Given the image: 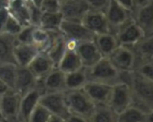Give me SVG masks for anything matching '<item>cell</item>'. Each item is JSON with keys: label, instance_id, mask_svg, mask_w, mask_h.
<instances>
[{"label": "cell", "instance_id": "1", "mask_svg": "<svg viewBox=\"0 0 153 122\" xmlns=\"http://www.w3.org/2000/svg\"><path fill=\"white\" fill-rule=\"evenodd\" d=\"M131 89L133 94L132 105L141 109L145 112H153L152 80L144 78L135 72H133Z\"/></svg>", "mask_w": 153, "mask_h": 122}, {"label": "cell", "instance_id": "2", "mask_svg": "<svg viewBox=\"0 0 153 122\" xmlns=\"http://www.w3.org/2000/svg\"><path fill=\"white\" fill-rule=\"evenodd\" d=\"M88 81L114 85L119 82V72L108 58H101L95 65L86 68Z\"/></svg>", "mask_w": 153, "mask_h": 122}, {"label": "cell", "instance_id": "3", "mask_svg": "<svg viewBox=\"0 0 153 122\" xmlns=\"http://www.w3.org/2000/svg\"><path fill=\"white\" fill-rule=\"evenodd\" d=\"M65 100L70 113L88 120L96 107L83 89L65 91Z\"/></svg>", "mask_w": 153, "mask_h": 122}, {"label": "cell", "instance_id": "4", "mask_svg": "<svg viewBox=\"0 0 153 122\" xmlns=\"http://www.w3.org/2000/svg\"><path fill=\"white\" fill-rule=\"evenodd\" d=\"M132 103L133 94L129 85L125 83H117L112 85L108 105L114 112L118 114L130 107Z\"/></svg>", "mask_w": 153, "mask_h": 122}, {"label": "cell", "instance_id": "5", "mask_svg": "<svg viewBox=\"0 0 153 122\" xmlns=\"http://www.w3.org/2000/svg\"><path fill=\"white\" fill-rule=\"evenodd\" d=\"M39 104L46 108L51 115L66 119L70 114L65 100V91L42 94L39 98Z\"/></svg>", "mask_w": 153, "mask_h": 122}, {"label": "cell", "instance_id": "6", "mask_svg": "<svg viewBox=\"0 0 153 122\" xmlns=\"http://www.w3.org/2000/svg\"><path fill=\"white\" fill-rule=\"evenodd\" d=\"M110 32L115 34L126 22L133 18V13L121 6L115 0H111L104 10Z\"/></svg>", "mask_w": 153, "mask_h": 122}, {"label": "cell", "instance_id": "7", "mask_svg": "<svg viewBox=\"0 0 153 122\" xmlns=\"http://www.w3.org/2000/svg\"><path fill=\"white\" fill-rule=\"evenodd\" d=\"M108 58L118 72L134 71L136 63V57L133 49L123 45H119Z\"/></svg>", "mask_w": 153, "mask_h": 122}, {"label": "cell", "instance_id": "8", "mask_svg": "<svg viewBox=\"0 0 153 122\" xmlns=\"http://www.w3.org/2000/svg\"><path fill=\"white\" fill-rule=\"evenodd\" d=\"M59 31L65 37L66 40L77 43L85 40H91L95 38V35L90 31L81 21L64 19L60 25Z\"/></svg>", "mask_w": 153, "mask_h": 122}, {"label": "cell", "instance_id": "9", "mask_svg": "<svg viewBox=\"0 0 153 122\" xmlns=\"http://www.w3.org/2000/svg\"><path fill=\"white\" fill-rule=\"evenodd\" d=\"M21 94L13 89L0 97V109L6 122H17Z\"/></svg>", "mask_w": 153, "mask_h": 122}, {"label": "cell", "instance_id": "10", "mask_svg": "<svg viewBox=\"0 0 153 122\" xmlns=\"http://www.w3.org/2000/svg\"><path fill=\"white\" fill-rule=\"evenodd\" d=\"M119 45L133 47L137 42H139L143 37L144 33L140 29V27L135 23L132 18L127 22H126L116 33H115Z\"/></svg>", "mask_w": 153, "mask_h": 122}, {"label": "cell", "instance_id": "11", "mask_svg": "<svg viewBox=\"0 0 153 122\" xmlns=\"http://www.w3.org/2000/svg\"><path fill=\"white\" fill-rule=\"evenodd\" d=\"M81 22L95 36L98 34L110 32L109 26L103 11L89 9L83 15Z\"/></svg>", "mask_w": 153, "mask_h": 122}, {"label": "cell", "instance_id": "12", "mask_svg": "<svg viewBox=\"0 0 153 122\" xmlns=\"http://www.w3.org/2000/svg\"><path fill=\"white\" fill-rule=\"evenodd\" d=\"M37 88L42 93L65 91V73L59 68H53L45 77L38 79Z\"/></svg>", "mask_w": 153, "mask_h": 122}, {"label": "cell", "instance_id": "13", "mask_svg": "<svg viewBox=\"0 0 153 122\" xmlns=\"http://www.w3.org/2000/svg\"><path fill=\"white\" fill-rule=\"evenodd\" d=\"M82 89L96 106L108 105L112 85L88 81Z\"/></svg>", "mask_w": 153, "mask_h": 122}, {"label": "cell", "instance_id": "14", "mask_svg": "<svg viewBox=\"0 0 153 122\" xmlns=\"http://www.w3.org/2000/svg\"><path fill=\"white\" fill-rule=\"evenodd\" d=\"M76 51L84 68H90L102 58L94 40L79 42L76 46Z\"/></svg>", "mask_w": 153, "mask_h": 122}, {"label": "cell", "instance_id": "15", "mask_svg": "<svg viewBox=\"0 0 153 122\" xmlns=\"http://www.w3.org/2000/svg\"><path fill=\"white\" fill-rule=\"evenodd\" d=\"M89 9L90 7L85 0H63L61 2L60 13L65 20L82 21Z\"/></svg>", "mask_w": 153, "mask_h": 122}, {"label": "cell", "instance_id": "16", "mask_svg": "<svg viewBox=\"0 0 153 122\" xmlns=\"http://www.w3.org/2000/svg\"><path fill=\"white\" fill-rule=\"evenodd\" d=\"M41 94L42 93L38 88H34L21 96L17 122L28 121L30 115L39 104Z\"/></svg>", "mask_w": 153, "mask_h": 122}, {"label": "cell", "instance_id": "17", "mask_svg": "<svg viewBox=\"0 0 153 122\" xmlns=\"http://www.w3.org/2000/svg\"><path fill=\"white\" fill-rule=\"evenodd\" d=\"M133 19L144 33V36L153 35V2L135 9Z\"/></svg>", "mask_w": 153, "mask_h": 122}, {"label": "cell", "instance_id": "18", "mask_svg": "<svg viewBox=\"0 0 153 122\" xmlns=\"http://www.w3.org/2000/svg\"><path fill=\"white\" fill-rule=\"evenodd\" d=\"M38 79L28 68V67H18L16 77L14 82L13 90L16 91L21 95L26 94L27 92L37 88Z\"/></svg>", "mask_w": 153, "mask_h": 122}, {"label": "cell", "instance_id": "19", "mask_svg": "<svg viewBox=\"0 0 153 122\" xmlns=\"http://www.w3.org/2000/svg\"><path fill=\"white\" fill-rule=\"evenodd\" d=\"M40 50L32 43L14 42L13 58L18 67H28Z\"/></svg>", "mask_w": 153, "mask_h": 122}, {"label": "cell", "instance_id": "20", "mask_svg": "<svg viewBox=\"0 0 153 122\" xmlns=\"http://www.w3.org/2000/svg\"><path fill=\"white\" fill-rule=\"evenodd\" d=\"M55 67L54 63L45 51H39L28 66V68L37 79L45 77Z\"/></svg>", "mask_w": 153, "mask_h": 122}, {"label": "cell", "instance_id": "21", "mask_svg": "<svg viewBox=\"0 0 153 122\" xmlns=\"http://www.w3.org/2000/svg\"><path fill=\"white\" fill-rule=\"evenodd\" d=\"M94 42L102 58H108L119 46L116 35L111 32L96 35Z\"/></svg>", "mask_w": 153, "mask_h": 122}, {"label": "cell", "instance_id": "22", "mask_svg": "<svg viewBox=\"0 0 153 122\" xmlns=\"http://www.w3.org/2000/svg\"><path fill=\"white\" fill-rule=\"evenodd\" d=\"M67 49V40L65 37L59 31L58 34L54 38L48 48L46 49V53L48 55L55 67H56L64 54Z\"/></svg>", "mask_w": 153, "mask_h": 122}, {"label": "cell", "instance_id": "23", "mask_svg": "<svg viewBox=\"0 0 153 122\" xmlns=\"http://www.w3.org/2000/svg\"><path fill=\"white\" fill-rule=\"evenodd\" d=\"M56 67L59 68L65 74L82 68L83 67L77 54L76 48H71L67 46V49Z\"/></svg>", "mask_w": 153, "mask_h": 122}, {"label": "cell", "instance_id": "24", "mask_svg": "<svg viewBox=\"0 0 153 122\" xmlns=\"http://www.w3.org/2000/svg\"><path fill=\"white\" fill-rule=\"evenodd\" d=\"M152 113H148L131 105L117 114V122H152Z\"/></svg>", "mask_w": 153, "mask_h": 122}, {"label": "cell", "instance_id": "25", "mask_svg": "<svg viewBox=\"0 0 153 122\" xmlns=\"http://www.w3.org/2000/svg\"><path fill=\"white\" fill-rule=\"evenodd\" d=\"M7 7L9 13L23 26L30 24L29 6L25 0H13L7 4Z\"/></svg>", "mask_w": 153, "mask_h": 122}, {"label": "cell", "instance_id": "26", "mask_svg": "<svg viewBox=\"0 0 153 122\" xmlns=\"http://www.w3.org/2000/svg\"><path fill=\"white\" fill-rule=\"evenodd\" d=\"M88 82L86 68L82 67L76 71L65 74V91H73L82 89Z\"/></svg>", "mask_w": 153, "mask_h": 122}, {"label": "cell", "instance_id": "27", "mask_svg": "<svg viewBox=\"0 0 153 122\" xmlns=\"http://www.w3.org/2000/svg\"><path fill=\"white\" fill-rule=\"evenodd\" d=\"M131 48L135 54L136 60L153 61V35L144 36Z\"/></svg>", "mask_w": 153, "mask_h": 122}, {"label": "cell", "instance_id": "28", "mask_svg": "<svg viewBox=\"0 0 153 122\" xmlns=\"http://www.w3.org/2000/svg\"><path fill=\"white\" fill-rule=\"evenodd\" d=\"M14 37L0 33V65L5 63H14L13 58V46H14Z\"/></svg>", "mask_w": 153, "mask_h": 122}, {"label": "cell", "instance_id": "29", "mask_svg": "<svg viewBox=\"0 0 153 122\" xmlns=\"http://www.w3.org/2000/svg\"><path fill=\"white\" fill-rule=\"evenodd\" d=\"M64 18L61 13H42L39 26L47 31H59Z\"/></svg>", "mask_w": 153, "mask_h": 122}, {"label": "cell", "instance_id": "30", "mask_svg": "<svg viewBox=\"0 0 153 122\" xmlns=\"http://www.w3.org/2000/svg\"><path fill=\"white\" fill-rule=\"evenodd\" d=\"M90 122H117V113L108 105H97L89 119Z\"/></svg>", "mask_w": 153, "mask_h": 122}, {"label": "cell", "instance_id": "31", "mask_svg": "<svg viewBox=\"0 0 153 122\" xmlns=\"http://www.w3.org/2000/svg\"><path fill=\"white\" fill-rule=\"evenodd\" d=\"M17 72V65L14 63H5L0 65V80L13 89Z\"/></svg>", "mask_w": 153, "mask_h": 122}, {"label": "cell", "instance_id": "32", "mask_svg": "<svg viewBox=\"0 0 153 122\" xmlns=\"http://www.w3.org/2000/svg\"><path fill=\"white\" fill-rule=\"evenodd\" d=\"M134 72L144 78L153 81V61L136 60Z\"/></svg>", "mask_w": 153, "mask_h": 122}, {"label": "cell", "instance_id": "33", "mask_svg": "<svg viewBox=\"0 0 153 122\" xmlns=\"http://www.w3.org/2000/svg\"><path fill=\"white\" fill-rule=\"evenodd\" d=\"M50 116V112L39 103V104L30 115L27 122H48Z\"/></svg>", "mask_w": 153, "mask_h": 122}, {"label": "cell", "instance_id": "34", "mask_svg": "<svg viewBox=\"0 0 153 122\" xmlns=\"http://www.w3.org/2000/svg\"><path fill=\"white\" fill-rule=\"evenodd\" d=\"M22 27H23V25L9 13L8 18H7L4 27L3 33L15 37L17 35V33L22 30Z\"/></svg>", "mask_w": 153, "mask_h": 122}, {"label": "cell", "instance_id": "35", "mask_svg": "<svg viewBox=\"0 0 153 122\" xmlns=\"http://www.w3.org/2000/svg\"><path fill=\"white\" fill-rule=\"evenodd\" d=\"M34 25H25L14 37L15 42L18 43H32V31Z\"/></svg>", "mask_w": 153, "mask_h": 122}, {"label": "cell", "instance_id": "36", "mask_svg": "<svg viewBox=\"0 0 153 122\" xmlns=\"http://www.w3.org/2000/svg\"><path fill=\"white\" fill-rule=\"evenodd\" d=\"M61 1L59 0H43L39 5L42 13H59Z\"/></svg>", "mask_w": 153, "mask_h": 122}, {"label": "cell", "instance_id": "37", "mask_svg": "<svg viewBox=\"0 0 153 122\" xmlns=\"http://www.w3.org/2000/svg\"><path fill=\"white\" fill-rule=\"evenodd\" d=\"M111 0H85L90 9L103 11L107 8Z\"/></svg>", "mask_w": 153, "mask_h": 122}, {"label": "cell", "instance_id": "38", "mask_svg": "<svg viewBox=\"0 0 153 122\" xmlns=\"http://www.w3.org/2000/svg\"><path fill=\"white\" fill-rule=\"evenodd\" d=\"M9 15V10L6 4L0 5V33L3 32L5 22Z\"/></svg>", "mask_w": 153, "mask_h": 122}, {"label": "cell", "instance_id": "39", "mask_svg": "<svg viewBox=\"0 0 153 122\" xmlns=\"http://www.w3.org/2000/svg\"><path fill=\"white\" fill-rule=\"evenodd\" d=\"M117 3H118L121 6H123L124 8H126V10L134 13V3L133 0H115Z\"/></svg>", "mask_w": 153, "mask_h": 122}, {"label": "cell", "instance_id": "40", "mask_svg": "<svg viewBox=\"0 0 153 122\" xmlns=\"http://www.w3.org/2000/svg\"><path fill=\"white\" fill-rule=\"evenodd\" d=\"M65 122H90L88 119H85L83 117L75 115V114H72L70 113L67 118L65 119Z\"/></svg>", "mask_w": 153, "mask_h": 122}, {"label": "cell", "instance_id": "41", "mask_svg": "<svg viewBox=\"0 0 153 122\" xmlns=\"http://www.w3.org/2000/svg\"><path fill=\"white\" fill-rule=\"evenodd\" d=\"M153 2V0H133V3H134V10L139 8V7H142L149 3H152Z\"/></svg>", "mask_w": 153, "mask_h": 122}, {"label": "cell", "instance_id": "42", "mask_svg": "<svg viewBox=\"0 0 153 122\" xmlns=\"http://www.w3.org/2000/svg\"><path fill=\"white\" fill-rule=\"evenodd\" d=\"M9 90H11V88L7 85H5L3 81L0 80V97L4 95L5 93H7Z\"/></svg>", "mask_w": 153, "mask_h": 122}, {"label": "cell", "instance_id": "43", "mask_svg": "<svg viewBox=\"0 0 153 122\" xmlns=\"http://www.w3.org/2000/svg\"><path fill=\"white\" fill-rule=\"evenodd\" d=\"M48 122H65V119H63L55 115H51L48 120Z\"/></svg>", "mask_w": 153, "mask_h": 122}, {"label": "cell", "instance_id": "44", "mask_svg": "<svg viewBox=\"0 0 153 122\" xmlns=\"http://www.w3.org/2000/svg\"><path fill=\"white\" fill-rule=\"evenodd\" d=\"M0 122H6V121L4 120L3 114H2V112H1V109H0Z\"/></svg>", "mask_w": 153, "mask_h": 122}, {"label": "cell", "instance_id": "45", "mask_svg": "<svg viewBox=\"0 0 153 122\" xmlns=\"http://www.w3.org/2000/svg\"><path fill=\"white\" fill-rule=\"evenodd\" d=\"M59 1H61V2H62V1H63V0H59Z\"/></svg>", "mask_w": 153, "mask_h": 122}]
</instances>
